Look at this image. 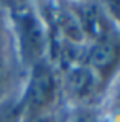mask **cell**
<instances>
[{
  "label": "cell",
  "instance_id": "277c9868",
  "mask_svg": "<svg viewBox=\"0 0 120 122\" xmlns=\"http://www.w3.org/2000/svg\"><path fill=\"white\" fill-rule=\"evenodd\" d=\"M92 86H94V76H92V71L87 68H77L69 74L67 89L76 97L87 96L92 91Z\"/></svg>",
  "mask_w": 120,
  "mask_h": 122
},
{
  "label": "cell",
  "instance_id": "3957f363",
  "mask_svg": "<svg viewBox=\"0 0 120 122\" xmlns=\"http://www.w3.org/2000/svg\"><path fill=\"white\" fill-rule=\"evenodd\" d=\"M117 58H119V46L110 40L99 41L91 50V55H89L91 64L100 73L109 71L117 63Z\"/></svg>",
  "mask_w": 120,
  "mask_h": 122
},
{
  "label": "cell",
  "instance_id": "5b68a950",
  "mask_svg": "<svg viewBox=\"0 0 120 122\" xmlns=\"http://www.w3.org/2000/svg\"><path fill=\"white\" fill-rule=\"evenodd\" d=\"M8 86H10V69H8V64L0 56V97L7 92Z\"/></svg>",
  "mask_w": 120,
  "mask_h": 122
},
{
  "label": "cell",
  "instance_id": "6da1fadb",
  "mask_svg": "<svg viewBox=\"0 0 120 122\" xmlns=\"http://www.w3.org/2000/svg\"><path fill=\"white\" fill-rule=\"evenodd\" d=\"M54 94H56V82L49 68H46L44 64L35 66L25 99L28 116L30 117L40 116L41 111H44L53 102Z\"/></svg>",
  "mask_w": 120,
  "mask_h": 122
},
{
  "label": "cell",
  "instance_id": "7a4b0ae2",
  "mask_svg": "<svg viewBox=\"0 0 120 122\" xmlns=\"http://www.w3.org/2000/svg\"><path fill=\"white\" fill-rule=\"evenodd\" d=\"M18 33H20V45L25 60H40L44 50V33L38 20L30 13L21 15L18 18Z\"/></svg>",
  "mask_w": 120,
  "mask_h": 122
},
{
  "label": "cell",
  "instance_id": "8992f818",
  "mask_svg": "<svg viewBox=\"0 0 120 122\" xmlns=\"http://www.w3.org/2000/svg\"><path fill=\"white\" fill-rule=\"evenodd\" d=\"M30 122H53V121H51V117H46V116H35V117H31Z\"/></svg>",
  "mask_w": 120,
  "mask_h": 122
},
{
  "label": "cell",
  "instance_id": "52a82bcc",
  "mask_svg": "<svg viewBox=\"0 0 120 122\" xmlns=\"http://www.w3.org/2000/svg\"><path fill=\"white\" fill-rule=\"evenodd\" d=\"M2 48H3V30H2V23H0V56H2Z\"/></svg>",
  "mask_w": 120,
  "mask_h": 122
}]
</instances>
